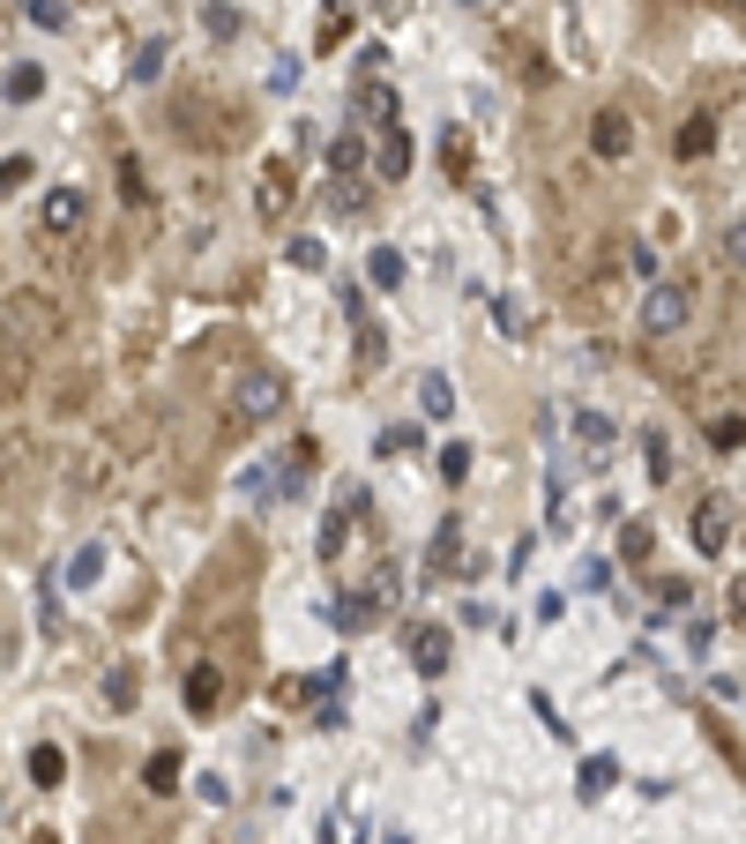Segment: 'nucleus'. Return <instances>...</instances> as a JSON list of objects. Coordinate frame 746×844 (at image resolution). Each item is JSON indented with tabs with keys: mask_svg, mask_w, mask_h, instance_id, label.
Masks as SVG:
<instances>
[{
	"mask_svg": "<svg viewBox=\"0 0 746 844\" xmlns=\"http://www.w3.org/2000/svg\"><path fill=\"white\" fill-rule=\"evenodd\" d=\"M53 329H60V307H53L45 292H15V299H8V314H0V344H8V351H23V344L38 351Z\"/></svg>",
	"mask_w": 746,
	"mask_h": 844,
	"instance_id": "obj_1",
	"label": "nucleus"
},
{
	"mask_svg": "<svg viewBox=\"0 0 746 844\" xmlns=\"http://www.w3.org/2000/svg\"><path fill=\"white\" fill-rule=\"evenodd\" d=\"M277 412H284V381L269 374V367H247L240 389H232V419H240V426H269Z\"/></svg>",
	"mask_w": 746,
	"mask_h": 844,
	"instance_id": "obj_2",
	"label": "nucleus"
},
{
	"mask_svg": "<svg viewBox=\"0 0 746 844\" xmlns=\"http://www.w3.org/2000/svg\"><path fill=\"white\" fill-rule=\"evenodd\" d=\"M687 314H695V292L657 277V285L642 292V337H679V329H687Z\"/></svg>",
	"mask_w": 746,
	"mask_h": 844,
	"instance_id": "obj_3",
	"label": "nucleus"
},
{
	"mask_svg": "<svg viewBox=\"0 0 746 844\" xmlns=\"http://www.w3.org/2000/svg\"><path fill=\"white\" fill-rule=\"evenodd\" d=\"M38 224H45V240H75V232L90 224V195L83 187H45Z\"/></svg>",
	"mask_w": 746,
	"mask_h": 844,
	"instance_id": "obj_4",
	"label": "nucleus"
},
{
	"mask_svg": "<svg viewBox=\"0 0 746 844\" xmlns=\"http://www.w3.org/2000/svg\"><path fill=\"white\" fill-rule=\"evenodd\" d=\"M724 539H732V501H724V494H702V501H695V553H724Z\"/></svg>",
	"mask_w": 746,
	"mask_h": 844,
	"instance_id": "obj_5",
	"label": "nucleus"
},
{
	"mask_svg": "<svg viewBox=\"0 0 746 844\" xmlns=\"http://www.w3.org/2000/svg\"><path fill=\"white\" fill-rule=\"evenodd\" d=\"M351 113H359L366 127H381V135H388V127H396V90L381 83V76H359V90H351Z\"/></svg>",
	"mask_w": 746,
	"mask_h": 844,
	"instance_id": "obj_6",
	"label": "nucleus"
},
{
	"mask_svg": "<svg viewBox=\"0 0 746 844\" xmlns=\"http://www.w3.org/2000/svg\"><path fill=\"white\" fill-rule=\"evenodd\" d=\"M590 150H597L605 165H620L627 150H634V120H627V113H597V120H590Z\"/></svg>",
	"mask_w": 746,
	"mask_h": 844,
	"instance_id": "obj_7",
	"label": "nucleus"
},
{
	"mask_svg": "<svg viewBox=\"0 0 746 844\" xmlns=\"http://www.w3.org/2000/svg\"><path fill=\"white\" fill-rule=\"evenodd\" d=\"M411 666H418L426 680L448 673V628H433V621H426V628H411Z\"/></svg>",
	"mask_w": 746,
	"mask_h": 844,
	"instance_id": "obj_8",
	"label": "nucleus"
},
{
	"mask_svg": "<svg viewBox=\"0 0 746 844\" xmlns=\"http://www.w3.org/2000/svg\"><path fill=\"white\" fill-rule=\"evenodd\" d=\"M31 471V433H0V494H15Z\"/></svg>",
	"mask_w": 746,
	"mask_h": 844,
	"instance_id": "obj_9",
	"label": "nucleus"
},
{
	"mask_svg": "<svg viewBox=\"0 0 746 844\" xmlns=\"http://www.w3.org/2000/svg\"><path fill=\"white\" fill-rule=\"evenodd\" d=\"M217 703H224V673H217V666H195V673H187V710L209 718Z\"/></svg>",
	"mask_w": 746,
	"mask_h": 844,
	"instance_id": "obj_10",
	"label": "nucleus"
},
{
	"mask_svg": "<svg viewBox=\"0 0 746 844\" xmlns=\"http://www.w3.org/2000/svg\"><path fill=\"white\" fill-rule=\"evenodd\" d=\"M373 165H381V180H404V172H411V142H404V127H388V135H381Z\"/></svg>",
	"mask_w": 746,
	"mask_h": 844,
	"instance_id": "obj_11",
	"label": "nucleus"
},
{
	"mask_svg": "<svg viewBox=\"0 0 746 844\" xmlns=\"http://www.w3.org/2000/svg\"><path fill=\"white\" fill-rule=\"evenodd\" d=\"M60 777H68V755H60L53 740H38V748H31V785H45V793H53Z\"/></svg>",
	"mask_w": 746,
	"mask_h": 844,
	"instance_id": "obj_12",
	"label": "nucleus"
},
{
	"mask_svg": "<svg viewBox=\"0 0 746 844\" xmlns=\"http://www.w3.org/2000/svg\"><path fill=\"white\" fill-rule=\"evenodd\" d=\"M709 142H716V120H702V113L672 135V150H679V158H709Z\"/></svg>",
	"mask_w": 746,
	"mask_h": 844,
	"instance_id": "obj_13",
	"label": "nucleus"
},
{
	"mask_svg": "<svg viewBox=\"0 0 746 844\" xmlns=\"http://www.w3.org/2000/svg\"><path fill=\"white\" fill-rule=\"evenodd\" d=\"M97 576H105V546H75V553H68V583H75V591H90Z\"/></svg>",
	"mask_w": 746,
	"mask_h": 844,
	"instance_id": "obj_14",
	"label": "nucleus"
},
{
	"mask_svg": "<svg viewBox=\"0 0 746 844\" xmlns=\"http://www.w3.org/2000/svg\"><path fill=\"white\" fill-rule=\"evenodd\" d=\"M329 165H336V180H359V165H366V142H359V135H336V142H329Z\"/></svg>",
	"mask_w": 746,
	"mask_h": 844,
	"instance_id": "obj_15",
	"label": "nucleus"
},
{
	"mask_svg": "<svg viewBox=\"0 0 746 844\" xmlns=\"http://www.w3.org/2000/svg\"><path fill=\"white\" fill-rule=\"evenodd\" d=\"M336 628H343V635H359V628H373V598H366V591L336 598Z\"/></svg>",
	"mask_w": 746,
	"mask_h": 844,
	"instance_id": "obj_16",
	"label": "nucleus"
},
{
	"mask_svg": "<svg viewBox=\"0 0 746 844\" xmlns=\"http://www.w3.org/2000/svg\"><path fill=\"white\" fill-rule=\"evenodd\" d=\"M418 404H426V419H448V412H456V389H448L441 374H426L418 381Z\"/></svg>",
	"mask_w": 746,
	"mask_h": 844,
	"instance_id": "obj_17",
	"label": "nucleus"
},
{
	"mask_svg": "<svg viewBox=\"0 0 746 844\" xmlns=\"http://www.w3.org/2000/svg\"><path fill=\"white\" fill-rule=\"evenodd\" d=\"M613 777H620V762H613V755H590V762H582V800L613 793Z\"/></svg>",
	"mask_w": 746,
	"mask_h": 844,
	"instance_id": "obj_18",
	"label": "nucleus"
},
{
	"mask_svg": "<svg viewBox=\"0 0 746 844\" xmlns=\"http://www.w3.org/2000/svg\"><path fill=\"white\" fill-rule=\"evenodd\" d=\"M366 277H373V285H381V292H396V285H404V254H396V247H373Z\"/></svg>",
	"mask_w": 746,
	"mask_h": 844,
	"instance_id": "obj_19",
	"label": "nucleus"
},
{
	"mask_svg": "<svg viewBox=\"0 0 746 844\" xmlns=\"http://www.w3.org/2000/svg\"><path fill=\"white\" fill-rule=\"evenodd\" d=\"M0 90H8V105H31V97H38V90H45V68H38V60H31V68H15V76H8V83H0Z\"/></svg>",
	"mask_w": 746,
	"mask_h": 844,
	"instance_id": "obj_20",
	"label": "nucleus"
},
{
	"mask_svg": "<svg viewBox=\"0 0 746 844\" xmlns=\"http://www.w3.org/2000/svg\"><path fill=\"white\" fill-rule=\"evenodd\" d=\"M142 777H150V793H179V755H172V748H158Z\"/></svg>",
	"mask_w": 746,
	"mask_h": 844,
	"instance_id": "obj_21",
	"label": "nucleus"
},
{
	"mask_svg": "<svg viewBox=\"0 0 746 844\" xmlns=\"http://www.w3.org/2000/svg\"><path fill=\"white\" fill-rule=\"evenodd\" d=\"M113 172H120V195H127V203H142V195H150V180H142V158H135V150H120V165H113Z\"/></svg>",
	"mask_w": 746,
	"mask_h": 844,
	"instance_id": "obj_22",
	"label": "nucleus"
},
{
	"mask_svg": "<svg viewBox=\"0 0 746 844\" xmlns=\"http://www.w3.org/2000/svg\"><path fill=\"white\" fill-rule=\"evenodd\" d=\"M158 76H165V38H150L135 53V83H158Z\"/></svg>",
	"mask_w": 746,
	"mask_h": 844,
	"instance_id": "obj_23",
	"label": "nucleus"
},
{
	"mask_svg": "<svg viewBox=\"0 0 746 844\" xmlns=\"http://www.w3.org/2000/svg\"><path fill=\"white\" fill-rule=\"evenodd\" d=\"M23 15H31L38 31H68V8H60V0H23Z\"/></svg>",
	"mask_w": 746,
	"mask_h": 844,
	"instance_id": "obj_24",
	"label": "nucleus"
},
{
	"mask_svg": "<svg viewBox=\"0 0 746 844\" xmlns=\"http://www.w3.org/2000/svg\"><path fill=\"white\" fill-rule=\"evenodd\" d=\"M254 203H261V217H284L291 210V187H284V180H261V195H254Z\"/></svg>",
	"mask_w": 746,
	"mask_h": 844,
	"instance_id": "obj_25",
	"label": "nucleus"
},
{
	"mask_svg": "<svg viewBox=\"0 0 746 844\" xmlns=\"http://www.w3.org/2000/svg\"><path fill=\"white\" fill-rule=\"evenodd\" d=\"M441 478H448V486H456V478H470V449H463V441H448V449H441Z\"/></svg>",
	"mask_w": 746,
	"mask_h": 844,
	"instance_id": "obj_26",
	"label": "nucleus"
},
{
	"mask_svg": "<svg viewBox=\"0 0 746 844\" xmlns=\"http://www.w3.org/2000/svg\"><path fill=\"white\" fill-rule=\"evenodd\" d=\"M336 210H343V217L366 210V180H336Z\"/></svg>",
	"mask_w": 746,
	"mask_h": 844,
	"instance_id": "obj_27",
	"label": "nucleus"
},
{
	"mask_svg": "<svg viewBox=\"0 0 746 844\" xmlns=\"http://www.w3.org/2000/svg\"><path fill=\"white\" fill-rule=\"evenodd\" d=\"M105 695H113V703H135V666H113V673H105Z\"/></svg>",
	"mask_w": 746,
	"mask_h": 844,
	"instance_id": "obj_28",
	"label": "nucleus"
},
{
	"mask_svg": "<svg viewBox=\"0 0 746 844\" xmlns=\"http://www.w3.org/2000/svg\"><path fill=\"white\" fill-rule=\"evenodd\" d=\"M746 441V419H716L709 426V449H739Z\"/></svg>",
	"mask_w": 746,
	"mask_h": 844,
	"instance_id": "obj_29",
	"label": "nucleus"
},
{
	"mask_svg": "<svg viewBox=\"0 0 746 844\" xmlns=\"http://www.w3.org/2000/svg\"><path fill=\"white\" fill-rule=\"evenodd\" d=\"M202 23H209V38H217V45H224V38H240V15H232V8H209Z\"/></svg>",
	"mask_w": 746,
	"mask_h": 844,
	"instance_id": "obj_30",
	"label": "nucleus"
},
{
	"mask_svg": "<svg viewBox=\"0 0 746 844\" xmlns=\"http://www.w3.org/2000/svg\"><path fill=\"white\" fill-rule=\"evenodd\" d=\"M31 180V158H0V195H15Z\"/></svg>",
	"mask_w": 746,
	"mask_h": 844,
	"instance_id": "obj_31",
	"label": "nucleus"
},
{
	"mask_svg": "<svg viewBox=\"0 0 746 844\" xmlns=\"http://www.w3.org/2000/svg\"><path fill=\"white\" fill-rule=\"evenodd\" d=\"M493 322H500V329H508V337H523V329H531V322H523V307H515V299H500V307H493Z\"/></svg>",
	"mask_w": 746,
	"mask_h": 844,
	"instance_id": "obj_32",
	"label": "nucleus"
},
{
	"mask_svg": "<svg viewBox=\"0 0 746 844\" xmlns=\"http://www.w3.org/2000/svg\"><path fill=\"white\" fill-rule=\"evenodd\" d=\"M724 262H732V269H746V217L724 232Z\"/></svg>",
	"mask_w": 746,
	"mask_h": 844,
	"instance_id": "obj_33",
	"label": "nucleus"
},
{
	"mask_svg": "<svg viewBox=\"0 0 746 844\" xmlns=\"http://www.w3.org/2000/svg\"><path fill=\"white\" fill-rule=\"evenodd\" d=\"M291 262H299V269H322L329 254H322V240H291Z\"/></svg>",
	"mask_w": 746,
	"mask_h": 844,
	"instance_id": "obj_34",
	"label": "nucleus"
},
{
	"mask_svg": "<svg viewBox=\"0 0 746 844\" xmlns=\"http://www.w3.org/2000/svg\"><path fill=\"white\" fill-rule=\"evenodd\" d=\"M582 441H590V449H605V441H613V426H605V419H597V412H582Z\"/></svg>",
	"mask_w": 746,
	"mask_h": 844,
	"instance_id": "obj_35",
	"label": "nucleus"
},
{
	"mask_svg": "<svg viewBox=\"0 0 746 844\" xmlns=\"http://www.w3.org/2000/svg\"><path fill=\"white\" fill-rule=\"evenodd\" d=\"M732 605H739V621H746V583H732Z\"/></svg>",
	"mask_w": 746,
	"mask_h": 844,
	"instance_id": "obj_36",
	"label": "nucleus"
},
{
	"mask_svg": "<svg viewBox=\"0 0 746 844\" xmlns=\"http://www.w3.org/2000/svg\"><path fill=\"white\" fill-rule=\"evenodd\" d=\"M716 8H732V15H746V0H716Z\"/></svg>",
	"mask_w": 746,
	"mask_h": 844,
	"instance_id": "obj_37",
	"label": "nucleus"
}]
</instances>
